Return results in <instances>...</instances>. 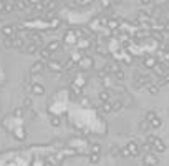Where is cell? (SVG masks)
I'll list each match as a JSON object with an SVG mask.
<instances>
[{"mask_svg": "<svg viewBox=\"0 0 169 166\" xmlns=\"http://www.w3.org/2000/svg\"><path fill=\"white\" fill-rule=\"evenodd\" d=\"M148 143H151L153 145V150L156 151V153H164V151H166V143H164V141L161 140V138H158V136H153V135H149L148 136Z\"/></svg>", "mask_w": 169, "mask_h": 166, "instance_id": "cell-1", "label": "cell"}, {"mask_svg": "<svg viewBox=\"0 0 169 166\" xmlns=\"http://www.w3.org/2000/svg\"><path fill=\"white\" fill-rule=\"evenodd\" d=\"M143 164H146V166H158L159 164V158L154 153H146L143 156Z\"/></svg>", "mask_w": 169, "mask_h": 166, "instance_id": "cell-2", "label": "cell"}, {"mask_svg": "<svg viewBox=\"0 0 169 166\" xmlns=\"http://www.w3.org/2000/svg\"><path fill=\"white\" fill-rule=\"evenodd\" d=\"M126 150L129 151L131 156H139V146H138V143H134V141H129L126 145Z\"/></svg>", "mask_w": 169, "mask_h": 166, "instance_id": "cell-3", "label": "cell"}, {"mask_svg": "<svg viewBox=\"0 0 169 166\" xmlns=\"http://www.w3.org/2000/svg\"><path fill=\"white\" fill-rule=\"evenodd\" d=\"M156 65H158V60L154 57H148L146 60H144V67H146V68H153V70H154V67H156Z\"/></svg>", "mask_w": 169, "mask_h": 166, "instance_id": "cell-4", "label": "cell"}, {"mask_svg": "<svg viewBox=\"0 0 169 166\" xmlns=\"http://www.w3.org/2000/svg\"><path fill=\"white\" fill-rule=\"evenodd\" d=\"M149 125H151V130H156V128H159V126L162 125V121H161L159 116H154V118L149 121Z\"/></svg>", "mask_w": 169, "mask_h": 166, "instance_id": "cell-5", "label": "cell"}, {"mask_svg": "<svg viewBox=\"0 0 169 166\" xmlns=\"http://www.w3.org/2000/svg\"><path fill=\"white\" fill-rule=\"evenodd\" d=\"M32 91H33L35 95H38V96H42L43 93H45V91H43V86H42V85H38V83L32 85Z\"/></svg>", "mask_w": 169, "mask_h": 166, "instance_id": "cell-6", "label": "cell"}, {"mask_svg": "<svg viewBox=\"0 0 169 166\" xmlns=\"http://www.w3.org/2000/svg\"><path fill=\"white\" fill-rule=\"evenodd\" d=\"M139 130H141L143 133H146V131L151 130V125H149L146 120H141V121H139Z\"/></svg>", "mask_w": 169, "mask_h": 166, "instance_id": "cell-7", "label": "cell"}, {"mask_svg": "<svg viewBox=\"0 0 169 166\" xmlns=\"http://www.w3.org/2000/svg\"><path fill=\"white\" fill-rule=\"evenodd\" d=\"M43 68H45V63H43V62H37L35 65L32 67V71H33V73H40Z\"/></svg>", "mask_w": 169, "mask_h": 166, "instance_id": "cell-8", "label": "cell"}, {"mask_svg": "<svg viewBox=\"0 0 169 166\" xmlns=\"http://www.w3.org/2000/svg\"><path fill=\"white\" fill-rule=\"evenodd\" d=\"M121 108H123V101L116 100V101H113V103H111V111H119Z\"/></svg>", "mask_w": 169, "mask_h": 166, "instance_id": "cell-9", "label": "cell"}, {"mask_svg": "<svg viewBox=\"0 0 169 166\" xmlns=\"http://www.w3.org/2000/svg\"><path fill=\"white\" fill-rule=\"evenodd\" d=\"M109 98H111L109 91H101V93H100V100L103 101V103H109Z\"/></svg>", "mask_w": 169, "mask_h": 166, "instance_id": "cell-10", "label": "cell"}, {"mask_svg": "<svg viewBox=\"0 0 169 166\" xmlns=\"http://www.w3.org/2000/svg\"><path fill=\"white\" fill-rule=\"evenodd\" d=\"M146 88H148V93H151V95L159 93V86L158 85H149V86H146Z\"/></svg>", "mask_w": 169, "mask_h": 166, "instance_id": "cell-11", "label": "cell"}, {"mask_svg": "<svg viewBox=\"0 0 169 166\" xmlns=\"http://www.w3.org/2000/svg\"><path fill=\"white\" fill-rule=\"evenodd\" d=\"M109 156H113V158H121V156H119V150L116 146H113V148L109 150Z\"/></svg>", "mask_w": 169, "mask_h": 166, "instance_id": "cell-12", "label": "cell"}, {"mask_svg": "<svg viewBox=\"0 0 169 166\" xmlns=\"http://www.w3.org/2000/svg\"><path fill=\"white\" fill-rule=\"evenodd\" d=\"M40 55H42V58H50L51 52L48 50V48H42V50H40Z\"/></svg>", "mask_w": 169, "mask_h": 166, "instance_id": "cell-13", "label": "cell"}, {"mask_svg": "<svg viewBox=\"0 0 169 166\" xmlns=\"http://www.w3.org/2000/svg\"><path fill=\"white\" fill-rule=\"evenodd\" d=\"M47 48H48L50 52H55L56 48H60V43H58V42H51V43H50V45H48Z\"/></svg>", "mask_w": 169, "mask_h": 166, "instance_id": "cell-14", "label": "cell"}, {"mask_svg": "<svg viewBox=\"0 0 169 166\" xmlns=\"http://www.w3.org/2000/svg\"><path fill=\"white\" fill-rule=\"evenodd\" d=\"M154 116H158V115H156V111H148L146 116H144V120H146L148 123H149V121H151V120L154 118Z\"/></svg>", "mask_w": 169, "mask_h": 166, "instance_id": "cell-15", "label": "cell"}, {"mask_svg": "<svg viewBox=\"0 0 169 166\" xmlns=\"http://www.w3.org/2000/svg\"><path fill=\"white\" fill-rule=\"evenodd\" d=\"M114 78L121 81V80H124V73H123L121 70H116V71H114Z\"/></svg>", "mask_w": 169, "mask_h": 166, "instance_id": "cell-16", "label": "cell"}, {"mask_svg": "<svg viewBox=\"0 0 169 166\" xmlns=\"http://www.w3.org/2000/svg\"><path fill=\"white\" fill-rule=\"evenodd\" d=\"M101 110H103L105 113H109V111H111V101H109V103H103V105H101Z\"/></svg>", "mask_w": 169, "mask_h": 166, "instance_id": "cell-17", "label": "cell"}, {"mask_svg": "<svg viewBox=\"0 0 169 166\" xmlns=\"http://www.w3.org/2000/svg\"><path fill=\"white\" fill-rule=\"evenodd\" d=\"M90 161H91V163H98V161H100V154H93V153H91L90 154Z\"/></svg>", "mask_w": 169, "mask_h": 166, "instance_id": "cell-18", "label": "cell"}, {"mask_svg": "<svg viewBox=\"0 0 169 166\" xmlns=\"http://www.w3.org/2000/svg\"><path fill=\"white\" fill-rule=\"evenodd\" d=\"M35 50H37V45H35V43H32V45L27 47V52H28V53H33Z\"/></svg>", "mask_w": 169, "mask_h": 166, "instance_id": "cell-19", "label": "cell"}, {"mask_svg": "<svg viewBox=\"0 0 169 166\" xmlns=\"http://www.w3.org/2000/svg\"><path fill=\"white\" fill-rule=\"evenodd\" d=\"M101 151V146L100 145H93V154H100Z\"/></svg>", "mask_w": 169, "mask_h": 166, "instance_id": "cell-20", "label": "cell"}, {"mask_svg": "<svg viewBox=\"0 0 169 166\" xmlns=\"http://www.w3.org/2000/svg\"><path fill=\"white\" fill-rule=\"evenodd\" d=\"M51 125H53V126H58V125H60V118L53 116V118H51Z\"/></svg>", "mask_w": 169, "mask_h": 166, "instance_id": "cell-21", "label": "cell"}]
</instances>
